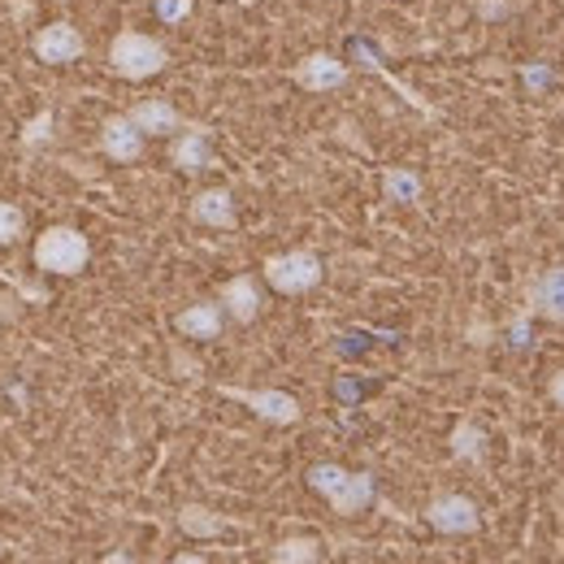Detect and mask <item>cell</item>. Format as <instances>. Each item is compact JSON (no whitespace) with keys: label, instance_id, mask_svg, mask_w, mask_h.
<instances>
[{"label":"cell","instance_id":"5b68a950","mask_svg":"<svg viewBox=\"0 0 564 564\" xmlns=\"http://www.w3.org/2000/svg\"><path fill=\"white\" fill-rule=\"evenodd\" d=\"M217 395H226V400H235V404H248L257 417H265V422L274 425H295L300 422V400L295 395H286V391H248V387H217Z\"/></svg>","mask_w":564,"mask_h":564},{"label":"cell","instance_id":"d6986e66","mask_svg":"<svg viewBox=\"0 0 564 564\" xmlns=\"http://www.w3.org/2000/svg\"><path fill=\"white\" fill-rule=\"evenodd\" d=\"M279 564H313V561H322V547H317V539H282L279 547L270 552Z\"/></svg>","mask_w":564,"mask_h":564},{"label":"cell","instance_id":"8992f818","mask_svg":"<svg viewBox=\"0 0 564 564\" xmlns=\"http://www.w3.org/2000/svg\"><path fill=\"white\" fill-rule=\"evenodd\" d=\"M425 521H430L438 534H474V530L482 525L478 503L465 499V495H438V499L425 508Z\"/></svg>","mask_w":564,"mask_h":564},{"label":"cell","instance_id":"4fadbf2b","mask_svg":"<svg viewBox=\"0 0 564 564\" xmlns=\"http://www.w3.org/2000/svg\"><path fill=\"white\" fill-rule=\"evenodd\" d=\"M221 313H226L221 304H192L174 317V330L183 339H217L221 335Z\"/></svg>","mask_w":564,"mask_h":564},{"label":"cell","instance_id":"ba28073f","mask_svg":"<svg viewBox=\"0 0 564 564\" xmlns=\"http://www.w3.org/2000/svg\"><path fill=\"white\" fill-rule=\"evenodd\" d=\"M291 78L304 87V91H335V87H344L348 83V66L339 62V57H330V53H308L295 70H291Z\"/></svg>","mask_w":564,"mask_h":564},{"label":"cell","instance_id":"e0dca14e","mask_svg":"<svg viewBox=\"0 0 564 564\" xmlns=\"http://www.w3.org/2000/svg\"><path fill=\"white\" fill-rule=\"evenodd\" d=\"M452 456L456 460H482L487 456V434H482V425H474L469 417L465 422H456V430H452Z\"/></svg>","mask_w":564,"mask_h":564},{"label":"cell","instance_id":"7c38bea8","mask_svg":"<svg viewBox=\"0 0 564 564\" xmlns=\"http://www.w3.org/2000/svg\"><path fill=\"white\" fill-rule=\"evenodd\" d=\"M192 221L213 226V230H230L235 226V196L226 187H209L192 200Z\"/></svg>","mask_w":564,"mask_h":564},{"label":"cell","instance_id":"9c48e42d","mask_svg":"<svg viewBox=\"0 0 564 564\" xmlns=\"http://www.w3.org/2000/svg\"><path fill=\"white\" fill-rule=\"evenodd\" d=\"M100 148H105V156H109V161H118V165L140 161L143 156V131L131 122V113H118V118H109V122L100 127Z\"/></svg>","mask_w":564,"mask_h":564},{"label":"cell","instance_id":"6da1fadb","mask_svg":"<svg viewBox=\"0 0 564 564\" xmlns=\"http://www.w3.org/2000/svg\"><path fill=\"white\" fill-rule=\"evenodd\" d=\"M308 487L317 495H326V503L339 517H356L373 503V478L369 474H352L344 465H313L308 469Z\"/></svg>","mask_w":564,"mask_h":564},{"label":"cell","instance_id":"7a4b0ae2","mask_svg":"<svg viewBox=\"0 0 564 564\" xmlns=\"http://www.w3.org/2000/svg\"><path fill=\"white\" fill-rule=\"evenodd\" d=\"M91 261V243L83 230L74 226H48L40 239H35V265L44 274H62V279H74L83 274Z\"/></svg>","mask_w":564,"mask_h":564},{"label":"cell","instance_id":"30bf717a","mask_svg":"<svg viewBox=\"0 0 564 564\" xmlns=\"http://www.w3.org/2000/svg\"><path fill=\"white\" fill-rule=\"evenodd\" d=\"M170 161L183 170V174H200L213 165L209 152V131L205 127H183V135L170 143Z\"/></svg>","mask_w":564,"mask_h":564},{"label":"cell","instance_id":"44dd1931","mask_svg":"<svg viewBox=\"0 0 564 564\" xmlns=\"http://www.w3.org/2000/svg\"><path fill=\"white\" fill-rule=\"evenodd\" d=\"M48 131H53V113L44 109V113H35V118L26 122V131H22V143H26V148H35L40 140H48Z\"/></svg>","mask_w":564,"mask_h":564},{"label":"cell","instance_id":"2e32d148","mask_svg":"<svg viewBox=\"0 0 564 564\" xmlns=\"http://www.w3.org/2000/svg\"><path fill=\"white\" fill-rule=\"evenodd\" d=\"M382 196L387 200H395V205H417L422 200V174H413V170H387L382 174Z\"/></svg>","mask_w":564,"mask_h":564},{"label":"cell","instance_id":"603a6c76","mask_svg":"<svg viewBox=\"0 0 564 564\" xmlns=\"http://www.w3.org/2000/svg\"><path fill=\"white\" fill-rule=\"evenodd\" d=\"M547 395H552V404H561V409H564V369H556V373H552Z\"/></svg>","mask_w":564,"mask_h":564},{"label":"cell","instance_id":"9a60e30c","mask_svg":"<svg viewBox=\"0 0 564 564\" xmlns=\"http://www.w3.org/2000/svg\"><path fill=\"white\" fill-rule=\"evenodd\" d=\"M534 308L543 313V317H552V322H561L564 326V265L561 270H547L543 279L534 282Z\"/></svg>","mask_w":564,"mask_h":564},{"label":"cell","instance_id":"3957f363","mask_svg":"<svg viewBox=\"0 0 564 564\" xmlns=\"http://www.w3.org/2000/svg\"><path fill=\"white\" fill-rule=\"evenodd\" d=\"M165 66H170V53H165V44L152 40V35L122 31V35H113V44H109V70L118 74V78L140 83V78L161 74Z\"/></svg>","mask_w":564,"mask_h":564},{"label":"cell","instance_id":"8fae6325","mask_svg":"<svg viewBox=\"0 0 564 564\" xmlns=\"http://www.w3.org/2000/svg\"><path fill=\"white\" fill-rule=\"evenodd\" d=\"M221 308L230 313V322H239V326H248V322H257V313H261V291H257V279L252 274H239V279H230L221 286Z\"/></svg>","mask_w":564,"mask_h":564},{"label":"cell","instance_id":"52a82bcc","mask_svg":"<svg viewBox=\"0 0 564 564\" xmlns=\"http://www.w3.org/2000/svg\"><path fill=\"white\" fill-rule=\"evenodd\" d=\"M31 48H35V57L40 62H48V66H70L83 57V35L74 31L70 22H48V26H40L35 31V40H31Z\"/></svg>","mask_w":564,"mask_h":564},{"label":"cell","instance_id":"ffe728a7","mask_svg":"<svg viewBox=\"0 0 564 564\" xmlns=\"http://www.w3.org/2000/svg\"><path fill=\"white\" fill-rule=\"evenodd\" d=\"M22 230H26V217H22V209L0 200V248H4V243H18V239H22Z\"/></svg>","mask_w":564,"mask_h":564},{"label":"cell","instance_id":"ac0fdd59","mask_svg":"<svg viewBox=\"0 0 564 564\" xmlns=\"http://www.w3.org/2000/svg\"><path fill=\"white\" fill-rule=\"evenodd\" d=\"M178 525H183V534H192V539H217V534L226 530L221 517H213L209 508H200V503L178 508Z\"/></svg>","mask_w":564,"mask_h":564},{"label":"cell","instance_id":"5bb4252c","mask_svg":"<svg viewBox=\"0 0 564 564\" xmlns=\"http://www.w3.org/2000/svg\"><path fill=\"white\" fill-rule=\"evenodd\" d=\"M131 122L140 127L143 135H174V131H183L178 109L165 105V100H140V105L131 109Z\"/></svg>","mask_w":564,"mask_h":564},{"label":"cell","instance_id":"277c9868","mask_svg":"<svg viewBox=\"0 0 564 564\" xmlns=\"http://www.w3.org/2000/svg\"><path fill=\"white\" fill-rule=\"evenodd\" d=\"M265 282L282 291V295H304L322 282V257L313 248H295V252H279L265 261Z\"/></svg>","mask_w":564,"mask_h":564},{"label":"cell","instance_id":"7402d4cb","mask_svg":"<svg viewBox=\"0 0 564 564\" xmlns=\"http://www.w3.org/2000/svg\"><path fill=\"white\" fill-rule=\"evenodd\" d=\"M192 13V0H156V18L161 22H183Z\"/></svg>","mask_w":564,"mask_h":564}]
</instances>
